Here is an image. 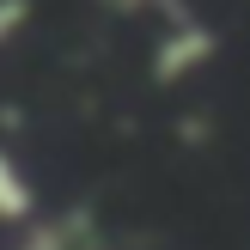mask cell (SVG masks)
<instances>
[{
	"instance_id": "obj_2",
	"label": "cell",
	"mask_w": 250,
	"mask_h": 250,
	"mask_svg": "<svg viewBox=\"0 0 250 250\" xmlns=\"http://www.w3.org/2000/svg\"><path fill=\"white\" fill-rule=\"evenodd\" d=\"M6 250H98V226L85 208H61V214H37L31 226L12 232Z\"/></svg>"
},
{
	"instance_id": "obj_3",
	"label": "cell",
	"mask_w": 250,
	"mask_h": 250,
	"mask_svg": "<svg viewBox=\"0 0 250 250\" xmlns=\"http://www.w3.org/2000/svg\"><path fill=\"white\" fill-rule=\"evenodd\" d=\"M31 220H37V183H31V171L0 146V226L19 232V226H31Z\"/></svg>"
},
{
	"instance_id": "obj_1",
	"label": "cell",
	"mask_w": 250,
	"mask_h": 250,
	"mask_svg": "<svg viewBox=\"0 0 250 250\" xmlns=\"http://www.w3.org/2000/svg\"><path fill=\"white\" fill-rule=\"evenodd\" d=\"M214 55H220V37L208 31L195 12H171V24L153 37V61H146V67H153L159 85H183V80H195Z\"/></svg>"
},
{
	"instance_id": "obj_4",
	"label": "cell",
	"mask_w": 250,
	"mask_h": 250,
	"mask_svg": "<svg viewBox=\"0 0 250 250\" xmlns=\"http://www.w3.org/2000/svg\"><path fill=\"white\" fill-rule=\"evenodd\" d=\"M24 24H31V0H0V49L24 37Z\"/></svg>"
}]
</instances>
